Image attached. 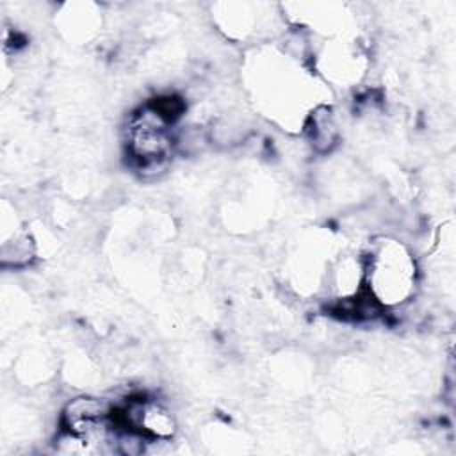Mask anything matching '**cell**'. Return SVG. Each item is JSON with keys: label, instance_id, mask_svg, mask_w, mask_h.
Masks as SVG:
<instances>
[{"label": "cell", "instance_id": "1", "mask_svg": "<svg viewBox=\"0 0 456 456\" xmlns=\"http://www.w3.org/2000/svg\"><path fill=\"white\" fill-rule=\"evenodd\" d=\"M417 264L395 239L378 240L363 258V290L381 306H401L415 292Z\"/></svg>", "mask_w": 456, "mask_h": 456}]
</instances>
